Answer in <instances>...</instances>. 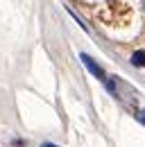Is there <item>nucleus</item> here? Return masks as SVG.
Segmentation results:
<instances>
[{
    "label": "nucleus",
    "mask_w": 145,
    "mask_h": 147,
    "mask_svg": "<svg viewBox=\"0 0 145 147\" xmlns=\"http://www.w3.org/2000/svg\"><path fill=\"white\" fill-rule=\"evenodd\" d=\"M79 59L84 61V66H86V68H89V70H91L93 75H95L98 79L107 82V75H104V70H102V68H100V66H98V63H95V61H93V59H91L89 55H79Z\"/></svg>",
    "instance_id": "obj_1"
},
{
    "label": "nucleus",
    "mask_w": 145,
    "mask_h": 147,
    "mask_svg": "<svg viewBox=\"0 0 145 147\" xmlns=\"http://www.w3.org/2000/svg\"><path fill=\"white\" fill-rule=\"evenodd\" d=\"M131 63H134V66L145 68V50H136V52L131 55Z\"/></svg>",
    "instance_id": "obj_2"
},
{
    "label": "nucleus",
    "mask_w": 145,
    "mask_h": 147,
    "mask_svg": "<svg viewBox=\"0 0 145 147\" xmlns=\"http://www.w3.org/2000/svg\"><path fill=\"white\" fill-rule=\"evenodd\" d=\"M141 122L145 125V109H143V113H141Z\"/></svg>",
    "instance_id": "obj_3"
},
{
    "label": "nucleus",
    "mask_w": 145,
    "mask_h": 147,
    "mask_svg": "<svg viewBox=\"0 0 145 147\" xmlns=\"http://www.w3.org/2000/svg\"><path fill=\"white\" fill-rule=\"evenodd\" d=\"M45 147H52V145H45Z\"/></svg>",
    "instance_id": "obj_4"
}]
</instances>
